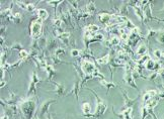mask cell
Listing matches in <instances>:
<instances>
[{
  "label": "cell",
  "instance_id": "cell-1",
  "mask_svg": "<svg viewBox=\"0 0 164 119\" xmlns=\"http://www.w3.org/2000/svg\"><path fill=\"white\" fill-rule=\"evenodd\" d=\"M20 109L25 113V115L27 117V119H30L33 114V111L36 110V103L33 100L27 99L20 103Z\"/></svg>",
  "mask_w": 164,
  "mask_h": 119
},
{
  "label": "cell",
  "instance_id": "cell-2",
  "mask_svg": "<svg viewBox=\"0 0 164 119\" xmlns=\"http://www.w3.org/2000/svg\"><path fill=\"white\" fill-rule=\"evenodd\" d=\"M42 22L43 20L42 19H38V20H34L32 21L31 25H30V33H31V36L33 38H39L42 34V28H43V25H42Z\"/></svg>",
  "mask_w": 164,
  "mask_h": 119
},
{
  "label": "cell",
  "instance_id": "cell-3",
  "mask_svg": "<svg viewBox=\"0 0 164 119\" xmlns=\"http://www.w3.org/2000/svg\"><path fill=\"white\" fill-rule=\"evenodd\" d=\"M81 70L84 74H87V75H92V73L96 70L95 69V66L94 64L91 62V61H88V60H82L81 62Z\"/></svg>",
  "mask_w": 164,
  "mask_h": 119
},
{
  "label": "cell",
  "instance_id": "cell-4",
  "mask_svg": "<svg viewBox=\"0 0 164 119\" xmlns=\"http://www.w3.org/2000/svg\"><path fill=\"white\" fill-rule=\"evenodd\" d=\"M93 92V91H92ZM94 93V92H93ZM94 95H95V97H96V99H97V108H96V112H95V114L94 115H92V117H98L99 115H101V114H103L104 113V111H106V109H107V105L101 101V99H99L98 98V96L94 93Z\"/></svg>",
  "mask_w": 164,
  "mask_h": 119
},
{
  "label": "cell",
  "instance_id": "cell-5",
  "mask_svg": "<svg viewBox=\"0 0 164 119\" xmlns=\"http://www.w3.org/2000/svg\"><path fill=\"white\" fill-rule=\"evenodd\" d=\"M40 81H41V79H40V78H38V76H37V74H36V73H33V75H32V79H31V82H30V85H29L28 93H27V95H28V96H30L31 94H36V84H37L38 82H40Z\"/></svg>",
  "mask_w": 164,
  "mask_h": 119
},
{
  "label": "cell",
  "instance_id": "cell-6",
  "mask_svg": "<svg viewBox=\"0 0 164 119\" xmlns=\"http://www.w3.org/2000/svg\"><path fill=\"white\" fill-rule=\"evenodd\" d=\"M98 18H99V20H100L102 23H104V24H108V25H110V24H111L112 15H110V14H106V13L99 14V15H98Z\"/></svg>",
  "mask_w": 164,
  "mask_h": 119
},
{
  "label": "cell",
  "instance_id": "cell-7",
  "mask_svg": "<svg viewBox=\"0 0 164 119\" xmlns=\"http://www.w3.org/2000/svg\"><path fill=\"white\" fill-rule=\"evenodd\" d=\"M53 102H55V100H48V101H46L45 103H43V105L41 106V114H42V115H45V114L48 112L49 106H50V104H52Z\"/></svg>",
  "mask_w": 164,
  "mask_h": 119
},
{
  "label": "cell",
  "instance_id": "cell-8",
  "mask_svg": "<svg viewBox=\"0 0 164 119\" xmlns=\"http://www.w3.org/2000/svg\"><path fill=\"white\" fill-rule=\"evenodd\" d=\"M59 39H61L64 43H66V44H68L69 43V37H70V33L69 32H62V33H60L58 36H57Z\"/></svg>",
  "mask_w": 164,
  "mask_h": 119
},
{
  "label": "cell",
  "instance_id": "cell-9",
  "mask_svg": "<svg viewBox=\"0 0 164 119\" xmlns=\"http://www.w3.org/2000/svg\"><path fill=\"white\" fill-rule=\"evenodd\" d=\"M37 14H38L39 18L42 19L43 21H45V20L48 18V16H49L48 12H47L45 9H37Z\"/></svg>",
  "mask_w": 164,
  "mask_h": 119
},
{
  "label": "cell",
  "instance_id": "cell-10",
  "mask_svg": "<svg viewBox=\"0 0 164 119\" xmlns=\"http://www.w3.org/2000/svg\"><path fill=\"white\" fill-rule=\"evenodd\" d=\"M8 19L11 20V21H13V22H15V23H20V22L22 21V16H21L20 13H15V14L9 16Z\"/></svg>",
  "mask_w": 164,
  "mask_h": 119
},
{
  "label": "cell",
  "instance_id": "cell-11",
  "mask_svg": "<svg viewBox=\"0 0 164 119\" xmlns=\"http://www.w3.org/2000/svg\"><path fill=\"white\" fill-rule=\"evenodd\" d=\"M80 86H81V79H80V80H78V81L75 83V85H74L73 89H72V91L70 92V94L75 93V96L77 97V99H78V91H79V89H80Z\"/></svg>",
  "mask_w": 164,
  "mask_h": 119
},
{
  "label": "cell",
  "instance_id": "cell-12",
  "mask_svg": "<svg viewBox=\"0 0 164 119\" xmlns=\"http://www.w3.org/2000/svg\"><path fill=\"white\" fill-rule=\"evenodd\" d=\"M54 84L55 86H56V90H55L56 94H57L58 96L63 95V93H64V91H65V87H64L63 85H61V84H58V83H54Z\"/></svg>",
  "mask_w": 164,
  "mask_h": 119
},
{
  "label": "cell",
  "instance_id": "cell-13",
  "mask_svg": "<svg viewBox=\"0 0 164 119\" xmlns=\"http://www.w3.org/2000/svg\"><path fill=\"white\" fill-rule=\"evenodd\" d=\"M82 111H83V113H84L86 116H88V114H89L90 111H91V106H90V104H89L88 102L83 103V105H82Z\"/></svg>",
  "mask_w": 164,
  "mask_h": 119
},
{
  "label": "cell",
  "instance_id": "cell-14",
  "mask_svg": "<svg viewBox=\"0 0 164 119\" xmlns=\"http://www.w3.org/2000/svg\"><path fill=\"white\" fill-rule=\"evenodd\" d=\"M45 70L47 71V73L49 74V78H53L54 77V75H55V70H54V68L51 66V65H48L46 68H45Z\"/></svg>",
  "mask_w": 164,
  "mask_h": 119
},
{
  "label": "cell",
  "instance_id": "cell-15",
  "mask_svg": "<svg viewBox=\"0 0 164 119\" xmlns=\"http://www.w3.org/2000/svg\"><path fill=\"white\" fill-rule=\"evenodd\" d=\"M109 43L111 47H114V46H118L120 43V38L118 36H113L110 38V40L109 41Z\"/></svg>",
  "mask_w": 164,
  "mask_h": 119
},
{
  "label": "cell",
  "instance_id": "cell-16",
  "mask_svg": "<svg viewBox=\"0 0 164 119\" xmlns=\"http://www.w3.org/2000/svg\"><path fill=\"white\" fill-rule=\"evenodd\" d=\"M53 25L55 27H57V29H61V26H62V19L61 18H56L53 21Z\"/></svg>",
  "mask_w": 164,
  "mask_h": 119
},
{
  "label": "cell",
  "instance_id": "cell-17",
  "mask_svg": "<svg viewBox=\"0 0 164 119\" xmlns=\"http://www.w3.org/2000/svg\"><path fill=\"white\" fill-rule=\"evenodd\" d=\"M146 51H147L146 47H145L144 44H141V46L139 47L138 51H137V54H138V55H140V56H144V55H145V53H146Z\"/></svg>",
  "mask_w": 164,
  "mask_h": 119
},
{
  "label": "cell",
  "instance_id": "cell-18",
  "mask_svg": "<svg viewBox=\"0 0 164 119\" xmlns=\"http://www.w3.org/2000/svg\"><path fill=\"white\" fill-rule=\"evenodd\" d=\"M134 9H135V12H136L137 16L141 19V20H144V14H143V12H142V10L139 8V7H137V6H135L134 7Z\"/></svg>",
  "mask_w": 164,
  "mask_h": 119
},
{
  "label": "cell",
  "instance_id": "cell-19",
  "mask_svg": "<svg viewBox=\"0 0 164 119\" xmlns=\"http://www.w3.org/2000/svg\"><path fill=\"white\" fill-rule=\"evenodd\" d=\"M98 29H99V27H98L97 25H94V24H92V25H89V26H86V27H85V30H88V31H90V32H92V33L96 32Z\"/></svg>",
  "mask_w": 164,
  "mask_h": 119
},
{
  "label": "cell",
  "instance_id": "cell-20",
  "mask_svg": "<svg viewBox=\"0 0 164 119\" xmlns=\"http://www.w3.org/2000/svg\"><path fill=\"white\" fill-rule=\"evenodd\" d=\"M86 10H87V13H92L94 10H95V6H94V4H93V2H90L87 6H86Z\"/></svg>",
  "mask_w": 164,
  "mask_h": 119
},
{
  "label": "cell",
  "instance_id": "cell-21",
  "mask_svg": "<svg viewBox=\"0 0 164 119\" xmlns=\"http://www.w3.org/2000/svg\"><path fill=\"white\" fill-rule=\"evenodd\" d=\"M155 62L154 61H152V60H149L148 62H147V64H146V68L148 69V70H154V68H155Z\"/></svg>",
  "mask_w": 164,
  "mask_h": 119
},
{
  "label": "cell",
  "instance_id": "cell-22",
  "mask_svg": "<svg viewBox=\"0 0 164 119\" xmlns=\"http://www.w3.org/2000/svg\"><path fill=\"white\" fill-rule=\"evenodd\" d=\"M109 61V55H106L103 58H101V59H98L97 60V63L98 64H108Z\"/></svg>",
  "mask_w": 164,
  "mask_h": 119
},
{
  "label": "cell",
  "instance_id": "cell-23",
  "mask_svg": "<svg viewBox=\"0 0 164 119\" xmlns=\"http://www.w3.org/2000/svg\"><path fill=\"white\" fill-rule=\"evenodd\" d=\"M47 47H48V49H49V50L54 49L55 47H57V41H56L55 39H51V40H49V41H48V43H47Z\"/></svg>",
  "mask_w": 164,
  "mask_h": 119
},
{
  "label": "cell",
  "instance_id": "cell-24",
  "mask_svg": "<svg viewBox=\"0 0 164 119\" xmlns=\"http://www.w3.org/2000/svg\"><path fill=\"white\" fill-rule=\"evenodd\" d=\"M99 83H100L101 85L106 86L108 89H109L110 87H115V85H114V84H112V83H107L104 80H100V81H99Z\"/></svg>",
  "mask_w": 164,
  "mask_h": 119
},
{
  "label": "cell",
  "instance_id": "cell-25",
  "mask_svg": "<svg viewBox=\"0 0 164 119\" xmlns=\"http://www.w3.org/2000/svg\"><path fill=\"white\" fill-rule=\"evenodd\" d=\"M65 53H66V51H65L64 49H57L55 55H56V57H60V56L65 55Z\"/></svg>",
  "mask_w": 164,
  "mask_h": 119
},
{
  "label": "cell",
  "instance_id": "cell-26",
  "mask_svg": "<svg viewBox=\"0 0 164 119\" xmlns=\"http://www.w3.org/2000/svg\"><path fill=\"white\" fill-rule=\"evenodd\" d=\"M19 55H20V58H21V60L26 59L27 60V58L29 56L28 55V53H27V51H25V50H21L20 52H19Z\"/></svg>",
  "mask_w": 164,
  "mask_h": 119
},
{
  "label": "cell",
  "instance_id": "cell-27",
  "mask_svg": "<svg viewBox=\"0 0 164 119\" xmlns=\"http://www.w3.org/2000/svg\"><path fill=\"white\" fill-rule=\"evenodd\" d=\"M10 13H11V8H8V9H6V10H3L2 12H1V16L2 17H4V16H10Z\"/></svg>",
  "mask_w": 164,
  "mask_h": 119
},
{
  "label": "cell",
  "instance_id": "cell-28",
  "mask_svg": "<svg viewBox=\"0 0 164 119\" xmlns=\"http://www.w3.org/2000/svg\"><path fill=\"white\" fill-rule=\"evenodd\" d=\"M79 54H80V51H78V50H72L71 51V56L72 57H78Z\"/></svg>",
  "mask_w": 164,
  "mask_h": 119
},
{
  "label": "cell",
  "instance_id": "cell-29",
  "mask_svg": "<svg viewBox=\"0 0 164 119\" xmlns=\"http://www.w3.org/2000/svg\"><path fill=\"white\" fill-rule=\"evenodd\" d=\"M154 55H155V57H157L158 59H160V58L162 57V53H161V51H159V50H156V51L154 52Z\"/></svg>",
  "mask_w": 164,
  "mask_h": 119
},
{
  "label": "cell",
  "instance_id": "cell-30",
  "mask_svg": "<svg viewBox=\"0 0 164 119\" xmlns=\"http://www.w3.org/2000/svg\"><path fill=\"white\" fill-rule=\"evenodd\" d=\"M48 3L51 4V5H53L54 7H56L57 5H59V4L61 3V1H48Z\"/></svg>",
  "mask_w": 164,
  "mask_h": 119
},
{
  "label": "cell",
  "instance_id": "cell-31",
  "mask_svg": "<svg viewBox=\"0 0 164 119\" xmlns=\"http://www.w3.org/2000/svg\"><path fill=\"white\" fill-rule=\"evenodd\" d=\"M159 41H161L162 43H164V33H161L159 36Z\"/></svg>",
  "mask_w": 164,
  "mask_h": 119
},
{
  "label": "cell",
  "instance_id": "cell-32",
  "mask_svg": "<svg viewBox=\"0 0 164 119\" xmlns=\"http://www.w3.org/2000/svg\"><path fill=\"white\" fill-rule=\"evenodd\" d=\"M70 3H71V4H73V7L77 8V2H74V1H70Z\"/></svg>",
  "mask_w": 164,
  "mask_h": 119
},
{
  "label": "cell",
  "instance_id": "cell-33",
  "mask_svg": "<svg viewBox=\"0 0 164 119\" xmlns=\"http://www.w3.org/2000/svg\"><path fill=\"white\" fill-rule=\"evenodd\" d=\"M5 84H6V83H5V81H1V88H2V87H4V86H5Z\"/></svg>",
  "mask_w": 164,
  "mask_h": 119
},
{
  "label": "cell",
  "instance_id": "cell-34",
  "mask_svg": "<svg viewBox=\"0 0 164 119\" xmlns=\"http://www.w3.org/2000/svg\"><path fill=\"white\" fill-rule=\"evenodd\" d=\"M47 116H48V119H53V118H52V116H51L49 113H48V115H47Z\"/></svg>",
  "mask_w": 164,
  "mask_h": 119
},
{
  "label": "cell",
  "instance_id": "cell-35",
  "mask_svg": "<svg viewBox=\"0 0 164 119\" xmlns=\"http://www.w3.org/2000/svg\"><path fill=\"white\" fill-rule=\"evenodd\" d=\"M32 119H39V118H38L37 116H34V117H33V118H32Z\"/></svg>",
  "mask_w": 164,
  "mask_h": 119
},
{
  "label": "cell",
  "instance_id": "cell-36",
  "mask_svg": "<svg viewBox=\"0 0 164 119\" xmlns=\"http://www.w3.org/2000/svg\"><path fill=\"white\" fill-rule=\"evenodd\" d=\"M162 58H164V53H162Z\"/></svg>",
  "mask_w": 164,
  "mask_h": 119
}]
</instances>
